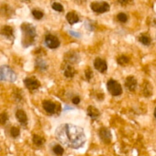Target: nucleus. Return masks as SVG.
I'll return each instance as SVG.
<instances>
[{
    "mask_svg": "<svg viewBox=\"0 0 156 156\" xmlns=\"http://www.w3.org/2000/svg\"><path fill=\"white\" fill-rule=\"evenodd\" d=\"M55 136L61 143L75 149L82 147L86 142L84 129L71 123H65L58 126L55 131Z\"/></svg>",
    "mask_w": 156,
    "mask_h": 156,
    "instance_id": "obj_1",
    "label": "nucleus"
},
{
    "mask_svg": "<svg viewBox=\"0 0 156 156\" xmlns=\"http://www.w3.org/2000/svg\"><path fill=\"white\" fill-rule=\"evenodd\" d=\"M21 44L24 48H27L33 45L35 42L37 37L36 28L32 24L28 22L22 23L21 25Z\"/></svg>",
    "mask_w": 156,
    "mask_h": 156,
    "instance_id": "obj_2",
    "label": "nucleus"
},
{
    "mask_svg": "<svg viewBox=\"0 0 156 156\" xmlns=\"http://www.w3.org/2000/svg\"><path fill=\"white\" fill-rule=\"evenodd\" d=\"M0 79L9 82H15L17 79V75L10 66L2 65L0 67Z\"/></svg>",
    "mask_w": 156,
    "mask_h": 156,
    "instance_id": "obj_3",
    "label": "nucleus"
},
{
    "mask_svg": "<svg viewBox=\"0 0 156 156\" xmlns=\"http://www.w3.org/2000/svg\"><path fill=\"white\" fill-rule=\"evenodd\" d=\"M108 91L113 96H119L123 93V88L121 85L114 79H110L107 83Z\"/></svg>",
    "mask_w": 156,
    "mask_h": 156,
    "instance_id": "obj_4",
    "label": "nucleus"
},
{
    "mask_svg": "<svg viewBox=\"0 0 156 156\" xmlns=\"http://www.w3.org/2000/svg\"><path fill=\"white\" fill-rule=\"evenodd\" d=\"M91 10L96 13L102 14L108 12L111 9V6L106 2H93L90 5Z\"/></svg>",
    "mask_w": 156,
    "mask_h": 156,
    "instance_id": "obj_5",
    "label": "nucleus"
},
{
    "mask_svg": "<svg viewBox=\"0 0 156 156\" xmlns=\"http://www.w3.org/2000/svg\"><path fill=\"white\" fill-rule=\"evenodd\" d=\"M24 85L29 91H35L37 90L41 87V82L37 80V79L34 76L27 77L23 80Z\"/></svg>",
    "mask_w": 156,
    "mask_h": 156,
    "instance_id": "obj_6",
    "label": "nucleus"
},
{
    "mask_svg": "<svg viewBox=\"0 0 156 156\" xmlns=\"http://www.w3.org/2000/svg\"><path fill=\"white\" fill-rule=\"evenodd\" d=\"M44 42H45L46 46L48 48L52 49V50L58 48L60 45V42H59V40L58 39L57 37H56L55 35L50 34L46 35Z\"/></svg>",
    "mask_w": 156,
    "mask_h": 156,
    "instance_id": "obj_7",
    "label": "nucleus"
},
{
    "mask_svg": "<svg viewBox=\"0 0 156 156\" xmlns=\"http://www.w3.org/2000/svg\"><path fill=\"white\" fill-rule=\"evenodd\" d=\"M64 60L69 65V64H76L80 62V56L77 52L71 50V51H69L66 53L65 56H64Z\"/></svg>",
    "mask_w": 156,
    "mask_h": 156,
    "instance_id": "obj_8",
    "label": "nucleus"
},
{
    "mask_svg": "<svg viewBox=\"0 0 156 156\" xmlns=\"http://www.w3.org/2000/svg\"><path fill=\"white\" fill-rule=\"evenodd\" d=\"M99 137L101 140L105 144H110L112 140V135L111 132L108 128L107 127H101L99 130Z\"/></svg>",
    "mask_w": 156,
    "mask_h": 156,
    "instance_id": "obj_9",
    "label": "nucleus"
},
{
    "mask_svg": "<svg viewBox=\"0 0 156 156\" xmlns=\"http://www.w3.org/2000/svg\"><path fill=\"white\" fill-rule=\"evenodd\" d=\"M94 66L96 70L103 74L106 73V71L108 70V64H107L106 61L100 57H98L94 59Z\"/></svg>",
    "mask_w": 156,
    "mask_h": 156,
    "instance_id": "obj_10",
    "label": "nucleus"
},
{
    "mask_svg": "<svg viewBox=\"0 0 156 156\" xmlns=\"http://www.w3.org/2000/svg\"><path fill=\"white\" fill-rule=\"evenodd\" d=\"M44 111L50 114H53L56 111V105L54 102L49 100H45L42 103Z\"/></svg>",
    "mask_w": 156,
    "mask_h": 156,
    "instance_id": "obj_11",
    "label": "nucleus"
},
{
    "mask_svg": "<svg viewBox=\"0 0 156 156\" xmlns=\"http://www.w3.org/2000/svg\"><path fill=\"white\" fill-rule=\"evenodd\" d=\"M125 86L130 91H135L137 87V80L134 76H128L125 80Z\"/></svg>",
    "mask_w": 156,
    "mask_h": 156,
    "instance_id": "obj_12",
    "label": "nucleus"
},
{
    "mask_svg": "<svg viewBox=\"0 0 156 156\" xmlns=\"http://www.w3.org/2000/svg\"><path fill=\"white\" fill-rule=\"evenodd\" d=\"M15 117L17 120L20 123V124L22 126H26L27 125V117L24 111L21 109H18L15 113Z\"/></svg>",
    "mask_w": 156,
    "mask_h": 156,
    "instance_id": "obj_13",
    "label": "nucleus"
},
{
    "mask_svg": "<svg viewBox=\"0 0 156 156\" xmlns=\"http://www.w3.org/2000/svg\"><path fill=\"white\" fill-rule=\"evenodd\" d=\"M1 34L8 39H14V29L11 26L5 25L1 29Z\"/></svg>",
    "mask_w": 156,
    "mask_h": 156,
    "instance_id": "obj_14",
    "label": "nucleus"
},
{
    "mask_svg": "<svg viewBox=\"0 0 156 156\" xmlns=\"http://www.w3.org/2000/svg\"><path fill=\"white\" fill-rule=\"evenodd\" d=\"M66 18L71 25H73L79 21V17L76 12H69L66 15Z\"/></svg>",
    "mask_w": 156,
    "mask_h": 156,
    "instance_id": "obj_15",
    "label": "nucleus"
},
{
    "mask_svg": "<svg viewBox=\"0 0 156 156\" xmlns=\"http://www.w3.org/2000/svg\"><path fill=\"white\" fill-rule=\"evenodd\" d=\"M152 85L148 81H144L143 84V94L145 97L149 98L152 94Z\"/></svg>",
    "mask_w": 156,
    "mask_h": 156,
    "instance_id": "obj_16",
    "label": "nucleus"
},
{
    "mask_svg": "<svg viewBox=\"0 0 156 156\" xmlns=\"http://www.w3.org/2000/svg\"><path fill=\"white\" fill-rule=\"evenodd\" d=\"M87 114L91 119H97L98 117H100L101 113L94 106H88L87 108Z\"/></svg>",
    "mask_w": 156,
    "mask_h": 156,
    "instance_id": "obj_17",
    "label": "nucleus"
},
{
    "mask_svg": "<svg viewBox=\"0 0 156 156\" xmlns=\"http://www.w3.org/2000/svg\"><path fill=\"white\" fill-rule=\"evenodd\" d=\"M35 67L40 71H45L48 68L47 62L42 59V58H37L35 60Z\"/></svg>",
    "mask_w": 156,
    "mask_h": 156,
    "instance_id": "obj_18",
    "label": "nucleus"
},
{
    "mask_svg": "<svg viewBox=\"0 0 156 156\" xmlns=\"http://www.w3.org/2000/svg\"><path fill=\"white\" fill-rule=\"evenodd\" d=\"M76 73V71L74 67L72 66L71 65H69V64L66 65L65 68H64V76H65V77L71 79V78L74 77Z\"/></svg>",
    "mask_w": 156,
    "mask_h": 156,
    "instance_id": "obj_19",
    "label": "nucleus"
},
{
    "mask_svg": "<svg viewBox=\"0 0 156 156\" xmlns=\"http://www.w3.org/2000/svg\"><path fill=\"white\" fill-rule=\"evenodd\" d=\"M139 41L145 46H149L152 42L151 37L148 34H141L139 37Z\"/></svg>",
    "mask_w": 156,
    "mask_h": 156,
    "instance_id": "obj_20",
    "label": "nucleus"
},
{
    "mask_svg": "<svg viewBox=\"0 0 156 156\" xmlns=\"http://www.w3.org/2000/svg\"><path fill=\"white\" fill-rule=\"evenodd\" d=\"M32 140H33L34 144L35 146H38V147H40V146H42L46 142L45 139H44V137L41 136H39V135H37V134L34 135Z\"/></svg>",
    "mask_w": 156,
    "mask_h": 156,
    "instance_id": "obj_21",
    "label": "nucleus"
},
{
    "mask_svg": "<svg viewBox=\"0 0 156 156\" xmlns=\"http://www.w3.org/2000/svg\"><path fill=\"white\" fill-rule=\"evenodd\" d=\"M117 62L119 65L122 66H124L127 65L129 63V59L128 56H125V55H121V56H120L117 59Z\"/></svg>",
    "mask_w": 156,
    "mask_h": 156,
    "instance_id": "obj_22",
    "label": "nucleus"
},
{
    "mask_svg": "<svg viewBox=\"0 0 156 156\" xmlns=\"http://www.w3.org/2000/svg\"><path fill=\"white\" fill-rule=\"evenodd\" d=\"M53 152L58 156H62L64 153V149L60 146V145H56L53 146Z\"/></svg>",
    "mask_w": 156,
    "mask_h": 156,
    "instance_id": "obj_23",
    "label": "nucleus"
},
{
    "mask_svg": "<svg viewBox=\"0 0 156 156\" xmlns=\"http://www.w3.org/2000/svg\"><path fill=\"white\" fill-rule=\"evenodd\" d=\"M31 13L32 15L34 16V18L35 19L37 20H41V18H43V17H44V12L41 10H38V9H33Z\"/></svg>",
    "mask_w": 156,
    "mask_h": 156,
    "instance_id": "obj_24",
    "label": "nucleus"
},
{
    "mask_svg": "<svg viewBox=\"0 0 156 156\" xmlns=\"http://www.w3.org/2000/svg\"><path fill=\"white\" fill-rule=\"evenodd\" d=\"M10 135L13 138H17L20 135V129L17 126H12L10 129Z\"/></svg>",
    "mask_w": 156,
    "mask_h": 156,
    "instance_id": "obj_25",
    "label": "nucleus"
},
{
    "mask_svg": "<svg viewBox=\"0 0 156 156\" xmlns=\"http://www.w3.org/2000/svg\"><path fill=\"white\" fill-rule=\"evenodd\" d=\"M117 18L120 22L121 23H126L128 20V16L123 12H120L117 15Z\"/></svg>",
    "mask_w": 156,
    "mask_h": 156,
    "instance_id": "obj_26",
    "label": "nucleus"
},
{
    "mask_svg": "<svg viewBox=\"0 0 156 156\" xmlns=\"http://www.w3.org/2000/svg\"><path fill=\"white\" fill-rule=\"evenodd\" d=\"M52 9L55 11H57L59 12H63L64 9H63V6L62 5H61L60 3L59 2H53L52 4Z\"/></svg>",
    "mask_w": 156,
    "mask_h": 156,
    "instance_id": "obj_27",
    "label": "nucleus"
},
{
    "mask_svg": "<svg viewBox=\"0 0 156 156\" xmlns=\"http://www.w3.org/2000/svg\"><path fill=\"white\" fill-rule=\"evenodd\" d=\"M85 78H86V80L88 81V82H89V81L93 78V72L89 67H88V68L85 70Z\"/></svg>",
    "mask_w": 156,
    "mask_h": 156,
    "instance_id": "obj_28",
    "label": "nucleus"
},
{
    "mask_svg": "<svg viewBox=\"0 0 156 156\" xmlns=\"http://www.w3.org/2000/svg\"><path fill=\"white\" fill-rule=\"evenodd\" d=\"M8 120H9V117L6 112H2L0 114V123L2 125H4L7 123Z\"/></svg>",
    "mask_w": 156,
    "mask_h": 156,
    "instance_id": "obj_29",
    "label": "nucleus"
},
{
    "mask_svg": "<svg viewBox=\"0 0 156 156\" xmlns=\"http://www.w3.org/2000/svg\"><path fill=\"white\" fill-rule=\"evenodd\" d=\"M69 33L70 34V35L73 37H81V34L79 33V32H76V31H74V30H69Z\"/></svg>",
    "mask_w": 156,
    "mask_h": 156,
    "instance_id": "obj_30",
    "label": "nucleus"
},
{
    "mask_svg": "<svg viewBox=\"0 0 156 156\" xmlns=\"http://www.w3.org/2000/svg\"><path fill=\"white\" fill-rule=\"evenodd\" d=\"M80 101H81V98L80 97H79V96H76V97L73 98V100H72V102L76 105H79V104L80 103Z\"/></svg>",
    "mask_w": 156,
    "mask_h": 156,
    "instance_id": "obj_31",
    "label": "nucleus"
},
{
    "mask_svg": "<svg viewBox=\"0 0 156 156\" xmlns=\"http://www.w3.org/2000/svg\"><path fill=\"white\" fill-rule=\"evenodd\" d=\"M67 109H70V110H73V108H71V107H69V106H66L65 107V108H64V110H65V111H66Z\"/></svg>",
    "mask_w": 156,
    "mask_h": 156,
    "instance_id": "obj_32",
    "label": "nucleus"
},
{
    "mask_svg": "<svg viewBox=\"0 0 156 156\" xmlns=\"http://www.w3.org/2000/svg\"><path fill=\"white\" fill-rule=\"evenodd\" d=\"M154 116H155V117L156 118V108H155V111H154Z\"/></svg>",
    "mask_w": 156,
    "mask_h": 156,
    "instance_id": "obj_33",
    "label": "nucleus"
}]
</instances>
